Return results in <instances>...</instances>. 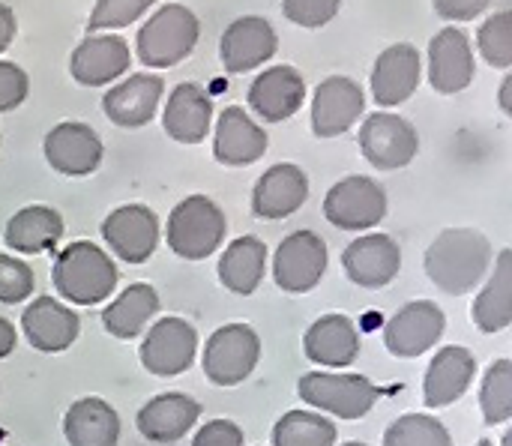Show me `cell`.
<instances>
[{
    "label": "cell",
    "mask_w": 512,
    "mask_h": 446,
    "mask_svg": "<svg viewBox=\"0 0 512 446\" xmlns=\"http://www.w3.org/2000/svg\"><path fill=\"white\" fill-rule=\"evenodd\" d=\"M192 446H243V429L231 420H213L198 429Z\"/></svg>",
    "instance_id": "cell-42"
},
{
    "label": "cell",
    "mask_w": 512,
    "mask_h": 446,
    "mask_svg": "<svg viewBox=\"0 0 512 446\" xmlns=\"http://www.w3.org/2000/svg\"><path fill=\"white\" fill-rule=\"evenodd\" d=\"M345 276L369 291L387 288L402 267V249L390 234H363L342 252Z\"/></svg>",
    "instance_id": "cell-17"
},
{
    "label": "cell",
    "mask_w": 512,
    "mask_h": 446,
    "mask_svg": "<svg viewBox=\"0 0 512 446\" xmlns=\"http://www.w3.org/2000/svg\"><path fill=\"white\" fill-rule=\"evenodd\" d=\"M210 123L213 99L204 93V87L195 81L177 84L162 111V126L168 138H174L177 144H201L210 135Z\"/></svg>",
    "instance_id": "cell-26"
},
{
    "label": "cell",
    "mask_w": 512,
    "mask_h": 446,
    "mask_svg": "<svg viewBox=\"0 0 512 446\" xmlns=\"http://www.w3.org/2000/svg\"><path fill=\"white\" fill-rule=\"evenodd\" d=\"M159 306H162L159 303V294L150 285H144V282L129 285L114 303L105 306L102 327H105L108 336H114L120 342H129V339H135V336L144 333V327L153 321V315L159 312Z\"/></svg>",
    "instance_id": "cell-32"
},
{
    "label": "cell",
    "mask_w": 512,
    "mask_h": 446,
    "mask_svg": "<svg viewBox=\"0 0 512 446\" xmlns=\"http://www.w3.org/2000/svg\"><path fill=\"white\" fill-rule=\"evenodd\" d=\"M24 339L42 354H63L78 342L81 321L57 297H36L21 312Z\"/></svg>",
    "instance_id": "cell-19"
},
{
    "label": "cell",
    "mask_w": 512,
    "mask_h": 446,
    "mask_svg": "<svg viewBox=\"0 0 512 446\" xmlns=\"http://www.w3.org/2000/svg\"><path fill=\"white\" fill-rule=\"evenodd\" d=\"M303 351L324 369H348L360 357V336L351 318L321 315L303 336Z\"/></svg>",
    "instance_id": "cell-27"
},
{
    "label": "cell",
    "mask_w": 512,
    "mask_h": 446,
    "mask_svg": "<svg viewBox=\"0 0 512 446\" xmlns=\"http://www.w3.org/2000/svg\"><path fill=\"white\" fill-rule=\"evenodd\" d=\"M345 446H366V444H360V441H351V444H345Z\"/></svg>",
    "instance_id": "cell-47"
},
{
    "label": "cell",
    "mask_w": 512,
    "mask_h": 446,
    "mask_svg": "<svg viewBox=\"0 0 512 446\" xmlns=\"http://www.w3.org/2000/svg\"><path fill=\"white\" fill-rule=\"evenodd\" d=\"M492 243L474 228H447L426 249V276L450 297H465L492 270Z\"/></svg>",
    "instance_id": "cell-1"
},
{
    "label": "cell",
    "mask_w": 512,
    "mask_h": 446,
    "mask_svg": "<svg viewBox=\"0 0 512 446\" xmlns=\"http://www.w3.org/2000/svg\"><path fill=\"white\" fill-rule=\"evenodd\" d=\"M261 360V339L249 324H225L204 345V375L216 387L243 384Z\"/></svg>",
    "instance_id": "cell-6"
},
{
    "label": "cell",
    "mask_w": 512,
    "mask_h": 446,
    "mask_svg": "<svg viewBox=\"0 0 512 446\" xmlns=\"http://www.w3.org/2000/svg\"><path fill=\"white\" fill-rule=\"evenodd\" d=\"M474 324L483 333H501L512 324V249H504L483 291L474 300Z\"/></svg>",
    "instance_id": "cell-33"
},
{
    "label": "cell",
    "mask_w": 512,
    "mask_h": 446,
    "mask_svg": "<svg viewBox=\"0 0 512 446\" xmlns=\"http://www.w3.org/2000/svg\"><path fill=\"white\" fill-rule=\"evenodd\" d=\"M141 366L156 378H174L192 369L198 354V333L183 318H159L141 342Z\"/></svg>",
    "instance_id": "cell-10"
},
{
    "label": "cell",
    "mask_w": 512,
    "mask_h": 446,
    "mask_svg": "<svg viewBox=\"0 0 512 446\" xmlns=\"http://www.w3.org/2000/svg\"><path fill=\"white\" fill-rule=\"evenodd\" d=\"M423 78V60L420 51L408 42H396L390 48H384L372 66V99L381 108H396L402 102H408Z\"/></svg>",
    "instance_id": "cell-18"
},
{
    "label": "cell",
    "mask_w": 512,
    "mask_h": 446,
    "mask_svg": "<svg viewBox=\"0 0 512 446\" xmlns=\"http://www.w3.org/2000/svg\"><path fill=\"white\" fill-rule=\"evenodd\" d=\"M366 108L363 87L348 75H330L318 84L312 96V132L318 138L345 135Z\"/></svg>",
    "instance_id": "cell-15"
},
{
    "label": "cell",
    "mask_w": 512,
    "mask_h": 446,
    "mask_svg": "<svg viewBox=\"0 0 512 446\" xmlns=\"http://www.w3.org/2000/svg\"><path fill=\"white\" fill-rule=\"evenodd\" d=\"M480 411L489 426H501L512 417V363L498 360L489 366L480 384Z\"/></svg>",
    "instance_id": "cell-36"
},
{
    "label": "cell",
    "mask_w": 512,
    "mask_h": 446,
    "mask_svg": "<svg viewBox=\"0 0 512 446\" xmlns=\"http://www.w3.org/2000/svg\"><path fill=\"white\" fill-rule=\"evenodd\" d=\"M300 399L321 414H333L339 420H363L381 390L366 375H330V372H309L300 378Z\"/></svg>",
    "instance_id": "cell-5"
},
{
    "label": "cell",
    "mask_w": 512,
    "mask_h": 446,
    "mask_svg": "<svg viewBox=\"0 0 512 446\" xmlns=\"http://www.w3.org/2000/svg\"><path fill=\"white\" fill-rule=\"evenodd\" d=\"M33 285H36V279H33L30 264L15 255L0 252V303L3 306L24 303L33 294Z\"/></svg>",
    "instance_id": "cell-39"
},
{
    "label": "cell",
    "mask_w": 512,
    "mask_h": 446,
    "mask_svg": "<svg viewBox=\"0 0 512 446\" xmlns=\"http://www.w3.org/2000/svg\"><path fill=\"white\" fill-rule=\"evenodd\" d=\"M474 81V51L459 27H444L429 42V84L441 96L462 93Z\"/></svg>",
    "instance_id": "cell-22"
},
{
    "label": "cell",
    "mask_w": 512,
    "mask_h": 446,
    "mask_svg": "<svg viewBox=\"0 0 512 446\" xmlns=\"http://www.w3.org/2000/svg\"><path fill=\"white\" fill-rule=\"evenodd\" d=\"M492 0H432L435 12L447 21H474L489 9Z\"/></svg>",
    "instance_id": "cell-43"
},
{
    "label": "cell",
    "mask_w": 512,
    "mask_h": 446,
    "mask_svg": "<svg viewBox=\"0 0 512 446\" xmlns=\"http://www.w3.org/2000/svg\"><path fill=\"white\" fill-rule=\"evenodd\" d=\"M477 48L489 60V66L510 69L512 66V12L501 9L489 15L477 30Z\"/></svg>",
    "instance_id": "cell-37"
},
{
    "label": "cell",
    "mask_w": 512,
    "mask_h": 446,
    "mask_svg": "<svg viewBox=\"0 0 512 446\" xmlns=\"http://www.w3.org/2000/svg\"><path fill=\"white\" fill-rule=\"evenodd\" d=\"M363 159L378 171H399L411 165L420 150V135L411 120L393 111H375L363 120L357 135Z\"/></svg>",
    "instance_id": "cell-7"
},
{
    "label": "cell",
    "mask_w": 512,
    "mask_h": 446,
    "mask_svg": "<svg viewBox=\"0 0 512 446\" xmlns=\"http://www.w3.org/2000/svg\"><path fill=\"white\" fill-rule=\"evenodd\" d=\"M156 0H96L90 18H87V33H105L117 27H129L138 21Z\"/></svg>",
    "instance_id": "cell-38"
},
{
    "label": "cell",
    "mask_w": 512,
    "mask_h": 446,
    "mask_svg": "<svg viewBox=\"0 0 512 446\" xmlns=\"http://www.w3.org/2000/svg\"><path fill=\"white\" fill-rule=\"evenodd\" d=\"M15 30H18V24H15V12H12L6 3H0V51H6V48L12 45Z\"/></svg>",
    "instance_id": "cell-44"
},
{
    "label": "cell",
    "mask_w": 512,
    "mask_h": 446,
    "mask_svg": "<svg viewBox=\"0 0 512 446\" xmlns=\"http://www.w3.org/2000/svg\"><path fill=\"white\" fill-rule=\"evenodd\" d=\"M267 153V132L243 111L240 105H228L216 120L213 156L228 168H243L258 162Z\"/></svg>",
    "instance_id": "cell-24"
},
{
    "label": "cell",
    "mask_w": 512,
    "mask_h": 446,
    "mask_svg": "<svg viewBox=\"0 0 512 446\" xmlns=\"http://www.w3.org/2000/svg\"><path fill=\"white\" fill-rule=\"evenodd\" d=\"M30 93V78L27 72L12 63V60H0V114L15 111Z\"/></svg>",
    "instance_id": "cell-41"
},
{
    "label": "cell",
    "mask_w": 512,
    "mask_h": 446,
    "mask_svg": "<svg viewBox=\"0 0 512 446\" xmlns=\"http://www.w3.org/2000/svg\"><path fill=\"white\" fill-rule=\"evenodd\" d=\"M63 435L69 446H117L120 441V417L117 411L99 399H78L63 417Z\"/></svg>",
    "instance_id": "cell-30"
},
{
    "label": "cell",
    "mask_w": 512,
    "mask_h": 446,
    "mask_svg": "<svg viewBox=\"0 0 512 446\" xmlns=\"http://www.w3.org/2000/svg\"><path fill=\"white\" fill-rule=\"evenodd\" d=\"M384 446H453V435L429 414H405L384 432Z\"/></svg>",
    "instance_id": "cell-35"
},
{
    "label": "cell",
    "mask_w": 512,
    "mask_h": 446,
    "mask_svg": "<svg viewBox=\"0 0 512 446\" xmlns=\"http://www.w3.org/2000/svg\"><path fill=\"white\" fill-rule=\"evenodd\" d=\"M309 198V177L300 165L279 162L267 168L252 189V213L258 219H288Z\"/></svg>",
    "instance_id": "cell-21"
},
{
    "label": "cell",
    "mask_w": 512,
    "mask_h": 446,
    "mask_svg": "<svg viewBox=\"0 0 512 446\" xmlns=\"http://www.w3.org/2000/svg\"><path fill=\"white\" fill-rule=\"evenodd\" d=\"M15 342H18L15 327H12L6 318H0V360H6V357L15 351Z\"/></svg>",
    "instance_id": "cell-45"
},
{
    "label": "cell",
    "mask_w": 512,
    "mask_h": 446,
    "mask_svg": "<svg viewBox=\"0 0 512 446\" xmlns=\"http://www.w3.org/2000/svg\"><path fill=\"white\" fill-rule=\"evenodd\" d=\"M477 446H492V444H489V441H480V444H477Z\"/></svg>",
    "instance_id": "cell-48"
},
{
    "label": "cell",
    "mask_w": 512,
    "mask_h": 446,
    "mask_svg": "<svg viewBox=\"0 0 512 446\" xmlns=\"http://www.w3.org/2000/svg\"><path fill=\"white\" fill-rule=\"evenodd\" d=\"M60 237H63V216L45 204L21 207L15 216H9L3 231V243L9 246V252L18 255H45L57 246Z\"/></svg>",
    "instance_id": "cell-29"
},
{
    "label": "cell",
    "mask_w": 512,
    "mask_h": 446,
    "mask_svg": "<svg viewBox=\"0 0 512 446\" xmlns=\"http://www.w3.org/2000/svg\"><path fill=\"white\" fill-rule=\"evenodd\" d=\"M336 426L315 411H288L273 426V446H333Z\"/></svg>",
    "instance_id": "cell-34"
},
{
    "label": "cell",
    "mask_w": 512,
    "mask_h": 446,
    "mask_svg": "<svg viewBox=\"0 0 512 446\" xmlns=\"http://www.w3.org/2000/svg\"><path fill=\"white\" fill-rule=\"evenodd\" d=\"M117 264L105 249L90 240H75L57 252L51 267V282L60 300L75 306L105 303L117 288Z\"/></svg>",
    "instance_id": "cell-2"
},
{
    "label": "cell",
    "mask_w": 512,
    "mask_h": 446,
    "mask_svg": "<svg viewBox=\"0 0 512 446\" xmlns=\"http://www.w3.org/2000/svg\"><path fill=\"white\" fill-rule=\"evenodd\" d=\"M165 93V81L162 75L153 72H135L129 78H123L120 84H114L105 99H102V111L114 126L123 129H138L147 126L162 102Z\"/></svg>",
    "instance_id": "cell-20"
},
{
    "label": "cell",
    "mask_w": 512,
    "mask_h": 446,
    "mask_svg": "<svg viewBox=\"0 0 512 446\" xmlns=\"http://www.w3.org/2000/svg\"><path fill=\"white\" fill-rule=\"evenodd\" d=\"M201 39L198 15L183 3L159 6L135 36V54L150 69H168L186 60Z\"/></svg>",
    "instance_id": "cell-3"
},
{
    "label": "cell",
    "mask_w": 512,
    "mask_h": 446,
    "mask_svg": "<svg viewBox=\"0 0 512 446\" xmlns=\"http://www.w3.org/2000/svg\"><path fill=\"white\" fill-rule=\"evenodd\" d=\"M474 375H477V360L468 348L462 345L441 348L426 369V381H423L426 408H450L453 402H459L468 393Z\"/></svg>",
    "instance_id": "cell-25"
},
{
    "label": "cell",
    "mask_w": 512,
    "mask_h": 446,
    "mask_svg": "<svg viewBox=\"0 0 512 446\" xmlns=\"http://www.w3.org/2000/svg\"><path fill=\"white\" fill-rule=\"evenodd\" d=\"M324 216L342 231H369L387 216V192L372 177H342L324 198Z\"/></svg>",
    "instance_id": "cell-8"
},
{
    "label": "cell",
    "mask_w": 512,
    "mask_h": 446,
    "mask_svg": "<svg viewBox=\"0 0 512 446\" xmlns=\"http://www.w3.org/2000/svg\"><path fill=\"white\" fill-rule=\"evenodd\" d=\"M132 51L126 39L111 36V33H87L72 57H69V75L81 87H105L129 72Z\"/></svg>",
    "instance_id": "cell-16"
},
{
    "label": "cell",
    "mask_w": 512,
    "mask_h": 446,
    "mask_svg": "<svg viewBox=\"0 0 512 446\" xmlns=\"http://www.w3.org/2000/svg\"><path fill=\"white\" fill-rule=\"evenodd\" d=\"M225 231H228L225 210L207 195H189L171 210L165 225V240L174 255L186 261H204L222 246Z\"/></svg>",
    "instance_id": "cell-4"
},
{
    "label": "cell",
    "mask_w": 512,
    "mask_h": 446,
    "mask_svg": "<svg viewBox=\"0 0 512 446\" xmlns=\"http://www.w3.org/2000/svg\"><path fill=\"white\" fill-rule=\"evenodd\" d=\"M42 153L48 159V165L57 174L66 177H87L102 165L105 156V144L96 135L93 126L78 123V120H63L57 123L45 141H42Z\"/></svg>",
    "instance_id": "cell-12"
},
{
    "label": "cell",
    "mask_w": 512,
    "mask_h": 446,
    "mask_svg": "<svg viewBox=\"0 0 512 446\" xmlns=\"http://www.w3.org/2000/svg\"><path fill=\"white\" fill-rule=\"evenodd\" d=\"M198 417H201V405L192 396L162 393L138 411L135 426L141 438H147L150 444H174L198 423Z\"/></svg>",
    "instance_id": "cell-28"
},
{
    "label": "cell",
    "mask_w": 512,
    "mask_h": 446,
    "mask_svg": "<svg viewBox=\"0 0 512 446\" xmlns=\"http://www.w3.org/2000/svg\"><path fill=\"white\" fill-rule=\"evenodd\" d=\"M108 249L126 264H144L159 246V219L144 204H123L102 219Z\"/></svg>",
    "instance_id": "cell-13"
},
{
    "label": "cell",
    "mask_w": 512,
    "mask_h": 446,
    "mask_svg": "<svg viewBox=\"0 0 512 446\" xmlns=\"http://www.w3.org/2000/svg\"><path fill=\"white\" fill-rule=\"evenodd\" d=\"M447 330V315L432 300L405 303L387 324H384V345L399 360H417L420 354L432 351Z\"/></svg>",
    "instance_id": "cell-9"
},
{
    "label": "cell",
    "mask_w": 512,
    "mask_h": 446,
    "mask_svg": "<svg viewBox=\"0 0 512 446\" xmlns=\"http://www.w3.org/2000/svg\"><path fill=\"white\" fill-rule=\"evenodd\" d=\"M276 51H279V36L273 24L261 15H243L231 21L219 39V60L234 75L258 69L261 63L273 60Z\"/></svg>",
    "instance_id": "cell-14"
},
{
    "label": "cell",
    "mask_w": 512,
    "mask_h": 446,
    "mask_svg": "<svg viewBox=\"0 0 512 446\" xmlns=\"http://www.w3.org/2000/svg\"><path fill=\"white\" fill-rule=\"evenodd\" d=\"M327 273V243L315 231L288 234L273 255V279L285 294L312 291Z\"/></svg>",
    "instance_id": "cell-11"
},
{
    "label": "cell",
    "mask_w": 512,
    "mask_h": 446,
    "mask_svg": "<svg viewBox=\"0 0 512 446\" xmlns=\"http://www.w3.org/2000/svg\"><path fill=\"white\" fill-rule=\"evenodd\" d=\"M303 102L306 81L294 66H270L249 84V108L267 123H282L294 117Z\"/></svg>",
    "instance_id": "cell-23"
},
{
    "label": "cell",
    "mask_w": 512,
    "mask_h": 446,
    "mask_svg": "<svg viewBox=\"0 0 512 446\" xmlns=\"http://www.w3.org/2000/svg\"><path fill=\"white\" fill-rule=\"evenodd\" d=\"M510 93H512V75H507V78L501 81V96H498V102H501V111H504V114H512Z\"/></svg>",
    "instance_id": "cell-46"
},
{
    "label": "cell",
    "mask_w": 512,
    "mask_h": 446,
    "mask_svg": "<svg viewBox=\"0 0 512 446\" xmlns=\"http://www.w3.org/2000/svg\"><path fill=\"white\" fill-rule=\"evenodd\" d=\"M264 270H267V246L252 234L231 240L219 255V282L237 297L255 294L264 279Z\"/></svg>",
    "instance_id": "cell-31"
},
{
    "label": "cell",
    "mask_w": 512,
    "mask_h": 446,
    "mask_svg": "<svg viewBox=\"0 0 512 446\" xmlns=\"http://www.w3.org/2000/svg\"><path fill=\"white\" fill-rule=\"evenodd\" d=\"M342 0H282V12L288 21L306 30H318L339 15Z\"/></svg>",
    "instance_id": "cell-40"
}]
</instances>
